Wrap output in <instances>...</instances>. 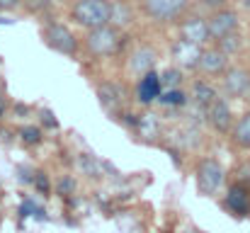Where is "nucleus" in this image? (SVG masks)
Here are the masks:
<instances>
[{
  "mask_svg": "<svg viewBox=\"0 0 250 233\" xmlns=\"http://www.w3.org/2000/svg\"><path fill=\"white\" fill-rule=\"evenodd\" d=\"M71 17L87 29L109 24L112 22V2H107V0H76Z\"/></svg>",
  "mask_w": 250,
  "mask_h": 233,
  "instance_id": "1",
  "label": "nucleus"
},
{
  "mask_svg": "<svg viewBox=\"0 0 250 233\" xmlns=\"http://www.w3.org/2000/svg\"><path fill=\"white\" fill-rule=\"evenodd\" d=\"M122 39H119V32L109 24H102V27H95V29H87V37H85V46L92 56H112L117 54Z\"/></svg>",
  "mask_w": 250,
  "mask_h": 233,
  "instance_id": "2",
  "label": "nucleus"
},
{
  "mask_svg": "<svg viewBox=\"0 0 250 233\" xmlns=\"http://www.w3.org/2000/svg\"><path fill=\"white\" fill-rule=\"evenodd\" d=\"M44 42H46L49 49H54V51H59L63 56H73L76 49H78V39L63 24H49L44 29Z\"/></svg>",
  "mask_w": 250,
  "mask_h": 233,
  "instance_id": "3",
  "label": "nucleus"
},
{
  "mask_svg": "<svg viewBox=\"0 0 250 233\" xmlns=\"http://www.w3.org/2000/svg\"><path fill=\"white\" fill-rule=\"evenodd\" d=\"M221 185H224V168L214 158L202 160L199 168H197V187H199V192L202 194H214Z\"/></svg>",
  "mask_w": 250,
  "mask_h": 233,
  "instance_id": "4",
  "label": "nucleus"
},
{
  "mask_svg": "<svg viewBox=\"0 0 250 233\" xmlns=\"http://www.w3.org/2000/svg\"><path fill=\"white\" fill-rule=\"evenodd\" d=\"M170 54H172V61H175L180 68H197L199 61H202L204 49H202V44H192V42H187V39L180 37V39L172 44Z\"/></svg>",
  "mask_w": 250,
  "mask_h": 233,
  "instance_id": "5",
  "label": "nucleus"
},
{
  "mask_svg": "<svg viewBox=\"0 0 250 233\" xmlns=\"http://www.w3.org/2000/svg\"><path fill=\"white\" fill-rule=\"evenodd\" d=\"M185 7H187V0H144V10L156 22H167L177 17Z\"/></svg>",
  "mask_w": 250,
  "mask_h": 233,
  "instance_id": "6",
  "label": "nucleus"
},
{
  "mask_svg": "<svg viewBox=\"0 0 250 233\" xmlns=\"http://www.w3.org/2000/svg\"><path fill=\"white\" fill-rule=\"evenodd\" d=\"M209 34H211V39H224L226 34H231V32H236V27H238V15L233 12V10H219V12H214L209 20Z\"/></svg>",
  "mask_w": 250,
  "mask_h": 233,
  "instance_id": "7",
  "label": "nucleus"
},
{
  "mask_svg": "<svg viewBox=\"0 0 250 233\" xmlns=\"http://www.w3.org/2000/svg\"><path fill=\"white\" fill-rule=\"evenodd\" d=\"M207 119H209V124H211L216 131H229L231 124H233V114H231L229 102L216 97V100L207 107Z\"/></svg>",
  "mask_w": 250,
  "mask_h": 233,
  "instance_id": "8",
  "label": "nucleus"
},
{
  "mask_svg": "<svg viewBox=\"0 0 250 233\" xmlns=\"http://www.w3.org/2000/svg\"><path fill=\"white\" fill-rule=\"evenodd\" d=\"M180 37L187 39V42H192V44H204L207 39H211V34H209V22L202 20V17H189V20L182 22Z\"/></svg>",
  "mask_w": 250,
  "mask_h": 233,
  "instance_id": "9",
  "label": "nucleus"
},
{
  "mask_svg": "<svg viewBox=\"0 0 250 233\" xmlns=\"http://www.w3.org/2000/svg\"><path fill=\"white\" fill-rule=\"evenodd\" d=\"M224 87L229 95L233 97H243L248 95L250 90V73L243 71V68H229L226 71V78H224Z\"/></svg>",
  "mask_w": 250,
  "mask_h": 233,
  "instance_id": "10",
  "label": "nucleus"
},
{
  "mask_svg": "<svg viewBox=\"0 0 250 233\" xmlns=\"http://www.w3.org/2000/svg\"><path fill=\"white\" fill-rule=\"evenodd\" d=\"M229 54L221 51V49H204L202 54V61H199V68L204 73H224L226 71V59Z\"/></svg>",
  "mask_w": 250,
  "mask_h": 233,
  "instance_id": "11",
  "label": "nucleus"
},
{
  "mask_svg": "<svg viewBox=\"0 0 250 233\" xmlns=\"http://www.w3.org/2000/svg\"><path fill=\"white\" fill-rule=\"evenodd\" d=\"M97 97H100V105L107 109V112H117L122 107V100H124V92L114 85V83H102L97 87Z\"/></svg>",
  "mask_w": 250,
  "mask_h": 233,
  "instance_id": "12",
  "label": "nucleus"
},
{
  "mask_svg": "<svg viewBox=\"0 0 250 233\" xmlns=\"http://www.w3.org/2000/svg\"><path fill=\"white\" fill-rule=\"evenodd\" d=\"M156 66V51L151 46H139L134 54H131V68L139 73V76H146L151 73Z\"/></svg>",
  "mask_w": 250,
  "mask_h": 233,
  "instance_id": "13",
  "label": "nucleus"
},
{
  "mask_svg": "<svg viewBox=\"0 0 250 233\" xmlns=\"http://www.w3.org/2000/svg\"><path fill=\"white\" fill-rule=\"evenodd\" d=\"M161 87H163V80L161 76H156L153 71L151 73H146V76L141 78V83H139V100L141 102H151V100H156L158 95H161Z\"/></svg>",
  "mask_w": 250,
  "mask_h": 233,
  "instance_id": "14",
  "label": "nucleus"
},
{
  "mask_svg": "<svg viewBox=\"0 0 250 233\" xmlns=\"http://www.w3.org/2000/svg\"><path fill=\"white\" fill-rule=\"evenodd\" d=\"M192 100H194V105H199V107H209L214 100H216V90L209 85V83H194V87H192Z\"/></svg>",
  "mask_w": 250,
  "mask_h": 233,
  "instance_id": "15",
  "label": "nucleus"
},
{
  "mask_svg": "<svg viewBox=\"0 0 250 233\" xmlns=\"http://www.w3.org/2000/svg\"><path fill=\"white\" fill-rule=\"evenodd\" d=\"M229 207L236 212V214H246L250 209V202H248V194L243 187H233L229 192Z\"/></svg>",
  "mask_w": 250,
  "mask_h": 233,
  "instance_id": "16",
  "label": "nucleus"
},
{
  "mask_svg": "<svg viewBox=\"0 0 250 233\" xmlns=\"http://www.w3.org/2000/svg\"><path fill=\"white\" fill-rule=\"evenodd\" d=\"M233 141L243 148H250V112L246 117H241V122L233 129Z\"/></svg>",
  "mask_w": 250,
  "mask_h": 233,
  "instance_id": "17",
  "label": "nucleus"
},
{
  "mask_svg": "<svg viewBox=\"0 0 250 233\" xmlns=\"http://www.w3.org/2000/svg\"><path fill=\"white\" fill-rule=\"evenodd\" d=\"M78 165H81V170H83L87 177H100V172H102V168H100V163L92 158V155L83 153L78 158Z\"/></svg>",
  "mask_w": 250,
  "mask_h": 233,
  "instance_id": "18",
  "label": "nucleus"
},
{
  "mask_svg": "<svg viewBox=\"0 0 250 233\" xmlns=\"http://www.w3.org/2000/svg\"><path fill=\"white\" fill-rule=\"evenodd\" d=\"M241 46H243V42H241V34H236V32H231L224 39H219V49L226 51V54H236Z\"/></svg>",
  "mask_w": 250,
  "mask_h": 233,
  "instance_id": "19",
  "label": "nucleus"
},
{
  "mask_svg": "<svg viewBox=\"0 0 250 233\" xmlns=\"http://www.w3.org/2000/svg\"><path fill=\"white\" fill-rule=\"evenodd\" d=\"M161 80H163V85H166V87L175 90V87L180 85V80H182V73H180L177 68H170V71H166V73H163V78H161Z\"/></svg>",
  "mask_w": 250,
  "mask_h": 233,
  "instance_id": "20",
  "label": "nucleus"
},
{
  "mask_svg": "<svg viewBox=\"0 0 250 233\" xmlns=\"http://www.w3.org/2000/svg\"><path fill=\"white\" fill-rule=\"evenodd\" d=\"M129 17H131V15H129V10H126L124 5H122V7H119V5H112V22H114V24H129Z\"/></svg>",
  "mask_w": 250,
  "mask_h": 233,
  "instance_id": "21",
  "label": "nucleus"
},
{
  "mask_svg": "<svg viewBox=\"0 0 250 233\" xmlns=\"http://www.w3.org/2000/svg\"><path fill=\"white\" fill-rule=\"evenodd\" d=\"M20 136H22V141H24V144H32V146L42 141V131H39L37 127H27V129H22V131H20Z\"/></svg>",
  "mask_w": 250,
  "mask_h": 233,
  "instance_id": "22",
  "label": "nucleus"
},
{
  "mask_svg": "<svg viewBox=\"0 0 250 233\" xmlns=\"http://www.w3.org/2000/svg\"><path fill=\"white\" fill-rule=\"evenodd\" d=\"M163 102H167V105H185V95L180 90H170L163 97Z\"/></svg>",
  "mask_w": 250,
  "mask_h": 233,
  "instance_id": "23",
  "label": "nucleus"
},
{
  "mask_svg": "<svg viewBox=\"0 0 250 233\" xmlns=\"http://www.w3.org/2000/svg\"><path fill=\"white\" fill-rule=\"evenodd\" d=\"M51 0H27V7L34 10V12H42V10H49Z\"/></svg>",
  "mask_w": 250,
  "mask_h": 233,
  "instance_id": "24",
  "label": "nucleus"
},
{
  "mask_svg": "<svg viewBox=\"0 0 250 233\" xmlns=\"http://www.w3.org/2000/svg\"><path fill=\"white\" fill-rule=\"evenodd\" d=\"M20 2L22 0H0V10H15L20 7Z\"/></svg>",
  "mask_w": 250,
  "mask_h": 233,
  "instance_id": "25",
  "label": "nucleus"
},
{
  "mask_svg": "<svg viewBox=\"0 0 250 233\" xmlns=\"http://www.w3.org/2000/svg\"><path fill=\"white\" fill-rule=\"evenodd\" d=\"M71 190H73V182H71V180H61V182H59V192H61V194H63V192H71Z\"/></svg>",
  "mask_w": 250,
  "mask_h": 233,
  "instance_id": "26",
  "label": "nucleus"
},
{
  "mask_svg": "<svg viewBox=\"0 0 250 233\" xmlns=\"http://www.w3.org/2000/svg\"><path fill=\"white\" fill-rule=\"evenodd\" d=\"M37 187H39L42 192H46V190H49V182H46V177H42V175H39V177H37Z\"/></svg>",
  "mask_w": 250,
  "mask_h": 233,
  "instance_id": "27",
  "label": "nucleus"
},
{
  "mask_svg": "<svg viewBox=\"0 0 250 233\" xmlns=\"http://www.w3.org/2000/svg\"><path fill=\"white\" fill-rule=\"evenodd\" d=\"M44 117H46V124H49V127H56V119H54V114H51V112H46Z\"/></svg>",
  "mask_w": 250,
  "mask_h": 233,
  "instance_id": "28",
  "label": "nucleus"
},
{
  "mask_svg": "<svg viewBox=\"0 0 250 233\" xmlns=\"http://www.w3.org/2000/svg\"><path fill=\"white\" fill-rule=\"evenodd\" d=\"M224 2H226V0H204V5H211V7H214V5H224Z\"/></svg>",
  "mask_w": 250,
  "mask_h": 233,
  "instance_id": "29",
  "label": "nucleus"
},
{
  "mask_svg": "<svg viewBox=\"0 0 250 233\" xmlns=\"http://www.w3.org/2000/svg\"><path fill=\"white\" fill-rule=\"evenodd\" d=\"M5 114V97H2V92H0V117Z\"/></svg>",
  "mask_w": 250,
  "mask_h": 233,
  "instance_id": "30",
  "label": "nucleus"
},
{
  "mask_svg": "<svg viewBox=\"0 0 250 233\" xmlns=\"http://www.w3.org/2000/svg\"><path fill=\"white\" fill-rule=\"evenodd\" d=\"M243 5H246V7H250V0H243Z\"/></svg>",
  "mask_w": 250,
  "mask_h": 233,
  "instance_id": "31",
  "label": "nucleus"
}]
</instances>
